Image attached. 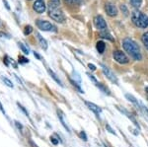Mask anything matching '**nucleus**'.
I'll return each mask as SVG.
<instances>
[{
  "label": "nucleus",
  "instance_id": "f03ea898",
  "mask_svg": "<svg viewBox=\"0 0 148 147\" xmlns=\"http://www.w3.org/2000/svg\"><path fill=\"white\" fill-rule=\"evenodd\" d=\"M131 20L133 24L138 28H147L148 27V16L139 10H134L131 14Z\"/></svg>",
  "mask_w": 148,
  "mask_h": 147
},
{
  "label": "nucleus",
  "instance_id": "cd10ccee",
  "mask_svg": "<svg viewBox=\"0 0 148 147\" xmlns=\"http://www.w3.org/2000/svg\"><path fill=\"white\" fill-rule=\"evenodd\" d=\"M88 67H89L92 71L96 70V66H95L94 64H91V63H89V64H88Z\"/></svg>",
  "mask_w": 148,
  "mask_h": 147
},
{
  "label": "nucleus",
  "instance_id": "20e7f679",
  "mask_svg": "<svg viewBox=\"0 0 148 147\" xmlns=\"http://www.w3.org/2000/svg\"><path fill=\"white\" fill-rule=\"evenodd\" d=\"M37 26L40 30L42 31H46V32H56V28L52 25L51 23L47 22V21H45V20H38L37 21Z\"/></svg>",
  "mask_w": 148,
  "mask_h": 147
},
{
  "label": "nucleus",
  "instance_id": "7c9ffc66",
  "mask_svg": "<svg viewBox=\"0 0 148 147\" xmlns=\"http://www.w3.org/2000/svg\"><path fill=\"white\" fill-rule=\"evenodd\" d=\"M51 2L56 4V5H59V0H51Z\"/></svg>",
  "mask_w": 148,
  "mask_h": 147
},
{
  "label": "nucleus",
  "instance_id": "412c9836",
  "mask_svg": "<svg viewBox=\"0 0 148 147\" xmlns=\"http://www.w3.org/2000/svg\"><path fill=\"white\" fill-rule=\"evenodd\" d=\"M18 44H19V46H20V49H22V51H23L24 53H25V54H29V49H28V47H26L22 44V42H19Z\"/></svg>",
  "mask_w": 148,
  "mask_h": 147
},
{
  "label": "nucleus",
  "instance_id": "c85d7f7f",
  "mask_svg": "<svg viewBox=\"0 0 148 147\" xmlns=\"http://www.w3.org/2000/svg\"><path fill=\"white\" fill-rule=\"evenodd\" d=\"M87 75H88V76H89V78H90V79H92V80H93V81H94V82H95V83H96V84H97V83H98V82H97L96 78H95L94 76H93V75H91V74H89V73H88V74H87Z\"/></svg>",
  "mask_w": 148,
  "mask_h": 147
},
{
  "label": "nucleus",
  "instance_id": "72a5a7b5",
  "mask_svg": "<svg viewBox=\"0 0 148 147\" xmlns=\"http://www.w3.org/2000/svg\"><path fill=\"white\" fill-rule=\"evenodd\" d=\"M3 2H4V3H5L6 8H7V9H10V7H9V5H8V3H7V1H6V0H3Z\"/></svg>",
  "mask_w": 148,
  "mask_h": 147
},
{
  "label": "nucleus",
  "instance_id": "6e6552de",
  "mask_svg": "<svg viewBox=\"0 0 148 147\" xmlns=\"http://www.w3.org/2000/svg\"><path fill=\"white\" fill-rule=\"evenodd\" d=\"M33 9L37 12V13H44L46 11V3L45 0H36L34 5H33Z\"/></svg>",
  "mask_w": 148,
  "mask_h": 147
},
{
  "label": "nucleus",
  "instance_id": "a211bd4d",
  "mask_svg": "<svg viewBox=\"0 0 148 147\" xmlns=\"http://www.w3.org/2000/svg\"><path fill=\"white\" fill-rule=\"evenodd\" d=\"M141 40H142V42H143V44H144V46L148 49V32L143 34Z\"/></svg>",
  "mask_w": 148,
  "mask_h": 147
},
{
  "label": "nucleus",
  "instance_id": "f3484780",
  "mask_svg": "<svg viewBox=\"0 0 148 147\" xmlns=\"http://www.w3.org/2000/svg\"><path fill=\"white\" fill-rule=\"evenodd\" d=\"M130 3L134 8H139L141 6V3H142V0H130Z\"/></svg>",
  "mask_w": 148,
  "mask_h": 147
},
{
  "label": "nucleus",
  "instance_id": "a878e982",
  "mask_svg": "<svg viewBox=\"0 0 148 147\" xmlns=\"http://www.w3.org/2000/svg\"><path fill=\"white\" fill-rule=\"evenodd\" d=\"M79 135H80V137H81V138H82L84 141H87V136H86V133H85L84 131H81Z\"/></svg>",
  "mask_w": 148,
  "mask_h": 147
},
{
  "label": "nucleus",
  "instance_id": "c756f323",
  "mask_svg": "<svg viewBox=\"0 0 148 147\" xmlns=\"http://www.w3.org/2000/svg\"><path fill=\"white\" fill-rule=\"evenodd\" d=\"M51 140L54 145H56V144L58 143V140H56V138H53V137H51Z\"/></svg>",
  "mask_w": 148,
  "mask_h": 147
},
{
  "label": "nucleus",
  "instance_id": "473e14b6",
  "mask_svg": "<svg viewBox=\"0 0 148 147\" xmlns=\"http://www.w3.org/2000/svg\"><path fill=\"white\" fill-rule=\"evenodd\" d=\"M0 111H1L2 113H4V115H5V111H4V109H3V106H2V104L0 103Z\"/></svg>",
  "mask_w": 148,
  "mask_h": 147
},
{
  "label": "nucleus",
  "instance_id": "0eeeda50",
  "mask_svg": "<svg viewBox=\"0 0 148 147\" xmlns=\"http://www.w3.org/2000/svg\"><path fill=\"white\" fill-rule=\"evenodd\" d=\"M101 66H102L103 72H104V74L107 76V78L111 80V81L113 82V83H114V84H118V83H119L118 78H116V75H114V73L112 72L111 70H110V68H108L106 65H104V64H101Z\"/></svg>",
  "mask_w": 148,
  "mask_h": 147
},
{
  "label": "nucleus",
  "instance_id": "b1692460",
  "mask_svg": "<svg viewBox=\"0 0 148 147\" xmlns=\"http://www.w3.org/2000/svg\"><path fill=\"white\" fill-rule=\"evenodd\" d=\"M70 82L73 84V86H75L76 88H77L78 90H79V92H80V93H83V90L80 88V86H78V85H77V83H76V82H74L73 80H70Z\"/></svg>",
  "mask_w": 148,
  "mask_h": 147
},
{
  "label": "nucleus",
  "instance_id": "7ed1b4c3",
  "mask_svg": "<svg viewBox=\"0 0 148 147\" xmlns=\"http://www.w3.org/2000/svg\"><path fill=\"white\" fill-rule=\"evenodd\" d=\"M49 16L52 20L58 23H63L65 21V16H64L63 12L58 8V5L51 3V1L49 4Z\"/></svg>",
  "mask_w": 148,
  "mask_h": 147
},
{
  "label": "nucleus",
  "instance_id": "5701e85b",
  "mask_svg": "<svg viewBox=\"0 0 148 147\" xmlns=\"http://www.w3.org/2000/svg\"><path fill=\"white\" fill-rule=\"evenodd\" d=\"M59 120H60V122H61V124L63 125L64 126V129H65L67 131H69V129H68V126L66 125V124L64 122V120H63V118H62V117H61V115H59Z\"/></svg>",
  "mask_w": 148,
  "mask_h": 147
},
{
  "label": "nucleus",
  "instance_id": "2f4dec72",
  "mask_svg": "<svg viewBox=\"0 0 148 147\" xmlns=\"http://www.w3.org/2000/svg\"><path fill=\"white\" fill-rule=\"evenodd\" d=\"M15 124H16V125H17V126H18V129H23L22 124H20V122H15Z\"/></svg>",
  "mask_w": 148,
  "mask_h": 147
},
{
  "label": "nucleus",
  "instance_id": "f704fd0d",
  "mask_svg": "<svg viewBox=\"0 0 148 147\" xmlns=\"http://www.w3.org/2000/svg\"><path fill=\"white\" fill-rule=\"evenodd\" d=\"M35 56H37L38 58H39V59H40V55H39V54H38V53H35Z\"/></svg>",
  "mask_w": 148,
  "mask_h": 147
},
{
  "label": "nucleus",
  "instance_id": "ddd939ff",
  "mask_svg": "<svg viewBox=\"0 0 148 147\" xmlns=\"http://www.w3.org/2000/svg\"><path fill=\"white\" fill-rule=\"evenodd\" d=\"M100 37L103 38V39H108V40H110V41H112V42L114 41V38L112 37V35L109 34L107 31H102V32L100 33Z\"/></svg>",
  "mask_w": 148,
  "mask_h": 147
},
{
  "label": "nucleus",
  "instance_id": "9d476101",
  "mask_svg": "<svg viewBox=\"0 0 148 147\" xmlns=\"http://www.w3.org/2000/svg\"><path fill=\"white\" fill-rule=\"evenodd\" d=\"M85 104H86V106H87L88 108L92 111V112H94L95 113H96L97 116H99L100 113H101L102 110H101V108H100V107H98L97 105H95V104L91 103V102H87V101L85 102Z\"/></svg>",
  "mask_w": 148,
  "mask_h": 147
},
{
  "label": "nucleus",
  "instance_id": "2eb2a0df",
  "mask_svg": "<svg viewBox=\"0 0 148 147\" xmlns=\"http://www.w3.org/2000/svg\"><path fill=\"white\" fill-rule=\"evenodd\" d=\"M37 36H38V39H39L40 44V46H42V47L44 49H47V41L40 34H37Z\"/></svg>",
  "mask_w": 148,
  "mask_h": 147
},
{
  "label": "nucleus",
  "instance_id": "39448f33",
  "mask_svg": "<svg viewBox=\"0 0 148 147\" xmlns=\"http://www.w3.org/2000/svg\"><path fill=\"white\" fill-rule=\"evenodd\" d=\"M113 56H114V60H116V62L121 63V64H125V63H127V62H128L127 56H126L125 54L123 53V51H114Z\"/></svg>",
  "mask_w": 148,
  "mask_h": 147
},
{
  "label": "nucleus",
  "instance_id": "f8f14e48",
  "mask_svg": "<svg viewBox=\"0 0 148 147\" xmlns=\"http://www.w3.org/2000/svg\"><path fill=\"white\" fill-rule=\"evenodd\" d=\"M96 49L97 51H99V53H103L105 51V49H106V44H105L104 42H98L96 44Z\"/></svg>",
  "mask_w": 148,
  "mask_h": 147
},
{
  "label": "nucleus",
  "instance_id": "9b49d317",
  "mask_svg": "<svg viewBox=\"0 0 148 147\" xmlns=\"http://www.w3.org/2000/svg\"><path fill=\"white\" fill-rule=\"evenodd\" d=\"M125 98L127 99V100L130 101V102H131V103L134 104L135 106H137L138 108H140V106H141V105H140V104L138 103V101L134 98V97L132 96V95H130V94H125Z\"/></svg>",
  "mask_w": 148,
  "mask_h": 147
},
{
  "label": "nucleus",
  "instance_id": "aec40b11",
  "mask_svg": "<svg viewBox=\"0 0 148 147\" xmlns=\"http://www.w3.org/2000/svg\"><path fill=\"white\" fill-rule=\"evenodd\" d=\"M32 32H33V28L31 27V26H26L25 29H24V34H25L26 36L30 35Z\"/></svg>",
  "mask_w": 148,
  "mask_h": 147
},
{
  "label": "nucleus",
  "instance_id": "c9c22d12",
  "mask_svg": "<svg viewBox=\"0 0 148 147\" xmlns=\"http://www.w3.org/2000/svg\"><path fill=\"white\" fill-rule=\"evenodd\" d=\"M145 91H146V93H147V95H148V86L146 87V88H145Z\"/></svg>",
  "mask_w": 148,
  "mask_h": 147
},
{
  "label": "nucleus",
  "instance_id": "4468645a",
  "mask_svg": "<svg viewBox=\"0 0 148 147\" xmlns=\"http://www.w3.org/2000/svg\"><path fill=\"white\" fill-rule=\"evenodd\" d=\"M96 86L99 88L100 90H101L102 92H104L105 94H107V95H111V93H110V90L107 88L106 86H105L104 84H102V83H97L96 84Z\"/></svg>",
  "mask_w": 148,
  "mask_h": 147
},
{
  "label": "nucleus",
  "instance_id": "bb28decb",
  "mask_svg": "<svg viewBox=\"0 0 148 147\" xmlns=\"http://www.w3.org/2000/svg\"><path fill=\"white\" fill-rule=\"evenodd\" d=\"M106 129H108V130H109V131H110V132H111V133H112V134H114V135H116V131H114V130L113 129H112V127H111V126H110V125H109V124H107V125H106Z\"/></svg>",
  "mask_w": 148,
  "mask_h": 147
},
{
  "label": "nucleus",
  "instance_id": "dca6fc26",
  "mask_svg": "<svg viewBox=\"0 0 148 147\" xmlns=\"http://www.w3.org/2000/svg\"><path fill=\"white\" fill-rule=\"evenodd\" d=\"M47 70H49V73L51 74V76L52 78H53V79L56 80V81L57 83H58V84L60 85V86H63V85H62V82H61V81H60V79H59V78L57 77V75L56 74V73H54L53 71L51 70V69H47Z\"/></svg>",
  "mask_w": 148,
  "mask_h": 147
},
{
  "label": "nucleus",
  "instance_id": "4be33fe9",
  "mask_svg": "<svg viewBox=\"0 0 148 147\" xmlns=\"http://www.w3.org/2000/svg\"><path fill=\"white\" fill-rule=\"evenodd\" d=\"M64 2L67 4H70V5H74V4H79L80 0H64Z\"/></svg>",
  "mask_w": 148,
  "mask_h": 147
},
{
  "label": "nucleus",
  "instance_id": "423d86ee",
  "mask_svg": "<svg viewBox=\"0 0 148 147\" xmlns=\"http://www.w3.org/2000/svg\"><path fill=\"white\" fill-rule=\"evenodd\" d=\"M94 25L98 30L100 31H107V23L102 16H96L94 18Z\"/></svg>",
  "mask_w": 148,
  "mask_h": 147
},
{
  "label": "nucleus",
  "instance_id": "1a4fd4ad",
  "mask_svg": "<svg viewBox=\"0 0 148 147\" xmlns=\"http://www.w3.org/2000/svg\"><path fill=\"white\" fill-rule=\"evenodd\" d=\"M105 10H106L107 14H108L109 16H111V17H114V16H116V14H118V8H116V6L114 5V3H112V2H108V3L106 4Z\"/></svg>",
  "mask_w": 148,
  "mask_h": 147
},
{
  "label": "nucleus",
  "instance_id": "6ab92c4d",
  "mask_svg": "<svg viewBox=\"0 0 148 147\" xmlns=\"http://www.w3.org/2000/svg\"><path fill=\"white\" fill-rule=\"evenodd\" d=\"M1 79L2 81L4 82V84H6L8 87H10V88H13V83H12L10 80L8 79L7 77H4V76H1Z\"/></svg>",
  "mask_w": 148,
  "mask_h": 147
},
{
  "label": "nucleus",
  "instance_id": "f257e3e1",
  "mask_svg": "<svg viewBox=\"0 0 148 147\" xmlns=\"http://www.w3.org/2000/svg\"><path fill=\"white\" fill-rule=\"evenodd\" d=\"M123 49H125V51L130 54L132 58H134L135 60H141L142 55H141V53H140V49L134 41L126 38L123 42Z\"/></svg>",
  "mask_w": 148,
  "mask_h": 147
},
{
  "label": "nucleus",
  "instance_id": "393cba45",
  "mask_svg": "<svg viewBox=\"0 0 148 147\" xmlns=\"http://www.w3.org/2000/svg\"><path fill=\"white\" fill-rule=\"evenodd\" d=\"M19 62L20 63H27V62H29V60L27 58L23 57V56H20V57H19Z\"/></svg>",
  "mask_w": 148,
  "mask_h": 147
}]
</instances>
